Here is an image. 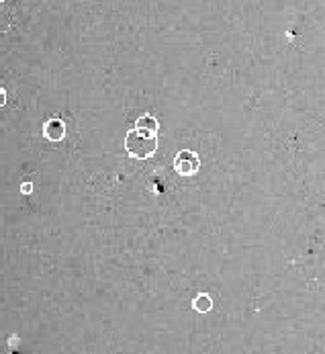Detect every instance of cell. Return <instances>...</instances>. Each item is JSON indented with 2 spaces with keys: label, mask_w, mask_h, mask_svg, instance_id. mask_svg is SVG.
<instances>
[{
  "label": "cell",
  "mask_w": 325,
  "mask_h": 354,
  "mask_svg": "<svg viewBox=\"0 0 325 354\" xmlns=\"http://www.w3.org/2000/svg\"><path fill=\"white\" fill-rule=\"evenodd\" d=\"M43 135L49 142H62L66 137V123L62 119H49V121H45Z\"/></svg>",
  "instance_id": "obj_3"
},
{
  "label": "cell",
  "mask_w": 325,
  "mask_h": 354,
  "mask_svg": "<svg viewBox=\"0 0 325 354\" xmlns=\"http://www.w3.org/2000/svg\"><path fill=\"white\" fill-rule=\"evenodd\" d=\"M125 150L131 158L148 160L158 150V133L144 131V129H129L125 135Z\"/></svg>",
  "instance_id": "obj_1"
},
{
  "label": "cell",
  "mask_w": 325,
  "mask_h": 354,
  "mask_svg": "<svg viewBox=\"0 0 325 354\" xmlns=\"http://www.w3.org/2000/svg\"><path fill=\"white\" fill-rule=\"evenodd\" d=\"M192 307H194L196 311H200V313H207V311H211V309H213V299H211L207 293H200L198 297H194Z\"/></svg>",
  "instance_id": "obj_5"
},
{
  "label": "cell",
  "mask_w": 325,
  "mask_h": 354,
  "mask_svg": "<svg viewBox=\"0 0 325 354\" xmlns=\"http://www.w3.org/2000/svg\"><path fill=\"white\" fill-rule=\"evenodd\" d=\"M135 129H144V131L158 133L160 123H158V119H156V117H152V115H141V117L135 121Z\"/></svg>",
  "instance_id": "obj_4"
},
{
  "label": "cell",
  "mask_w": 325,
  "mask_h": 354,
  "mask_svg": "<svg viewBox=\"0 0 325 354\" xmlns=\"http://www.w3.org/2000/svg\"><path fill=\"white\" fill-rule=\"evenodd\" d=\"M21 192L23 194H31L33 192V182H23L21 184Z\"/></svg>",
  "instance_id": "obj_6"
},
{
  "label": "cell",
  "mask_w": 325,
  "mask_h": 354,
  "mask_svg": "<svg viewBox=\"0 0 325 354\" xmlns=\"http://www.w3.org/2000/svg\"><path fill=\"white\" fill-rule=\"evenodd\" d=\"M0 2H2V0H0Z\"/></svg>",
  "instance_id": "obj_8"
},
{
  "label": "cell",
  "mask_w": 325,
  "mask_h": 354,
  "mask_svg": "<svg viewBox=\"0 0 325 354\" xmlns=\"http://www.w3.org/2000/svg\"><path fill=\"white\" fill-rule=\"evenodd\" d=\"M4 103H6V92L0 88V107H4Z\"/></svg>",
  "instance_id": "obj_7"
},
{
  "label": "cell",
  "mask_w": 325,
  "mask_h": 354,
  "mask_svg": "<svg viewBox=\"0 0 325 354\" xmlns=\"http://www.w3.org/2000/svg\"><path fill=\"white\" fill-rule=\"evenodd\" d=\"M200 168V160L194 152L190 150H182L174 156V170L180 174V176H192L196 174Z\"/></svg>",
  "instance_id": "obj_2"
}]
</instances>
